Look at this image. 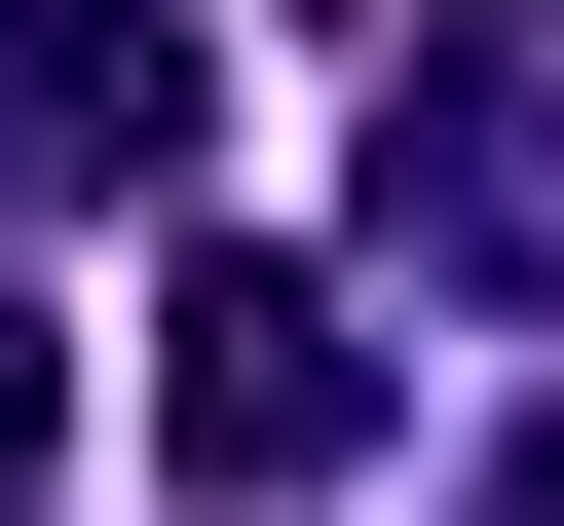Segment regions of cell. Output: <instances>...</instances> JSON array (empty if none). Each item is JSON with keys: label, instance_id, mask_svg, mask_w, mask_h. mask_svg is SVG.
I'll list each match as a JSON object with an SVG mask.
<instances>
[{"label": "cell", "instance_id": "obj_3", "mask_svg": "<svg viewBox=\"0 0 564 526\" xmlns=\"http://www.w3.org/2000/svg\"><path fill=\"white\" fill-rule=\"evenodd\" d=\"M226 76H188V0H0V226H76V188H188Z\"/></svg>", "mask_w": 564, "mask_h": 526}, {"label": "cell", "instance_id": "obj_4", "mask_svg": "<svg viewBox=\"0 0 564 526\" xmlns=\"http://www.w3.org/2000/svg\"><path fill=\"white\" fill-rule=\"evenodd\" d=\"M39 451H76V376H39V302H0V526H39Z\"/></svg>", "mask_w": 564, "mask_h": 526}, {"label": "cell", "instance_id": "obj_1", "mask_svg": "<svg viewBox=\"0 0 564 526\" xmlns=\"http://www.w3.org/2000/svg\"><path fill=\"white\" fill-rule=\"evenodd\" d=\"M339 76H377V263H414V302H564V39L339 0Z\"/></svg>", "mask_w": 564, "mask_h": 526}, {"label": "cell", "instance_id": "obj_5", "mask_svg": "<svg viewBox=\"0 0 564 526\" xmlns=\"http://www.w3.org/2000/svg\"><path fill=\"white\" fill-rule=\"evenodd\" d=\"M452 526H564V414H527V451H489V489H452Z\"/></svg>", "mask_w": 564, "mask_h": 526}, {"label": "cell", "instance_id": "obj_2", "mask_svg": "<svg viewBox=\"0 0 564 526\" xmlns=\"http://www.w3.org/2000/svg\"><path fill=\"white\" fill-rule=\"evenodd\" d=\"M151 414H188V489H339L377 451V302L339 263H188L151 302Z\"/></svg>", "mask_w": 564, "mask_h": 526}]
</instances>
